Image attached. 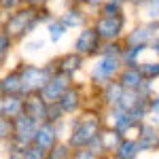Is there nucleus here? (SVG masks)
Wrapping results in <instances>:
<instances>
[{"label": "nucleus", "mask_w": 159, "mask_h": 159, "mask_svg": "<svg viewBox=\"0 0 159 159\" xmlns=\"http://www.w3.org/2000/svg\"><path fill=\"white\" fill-rule=\"evenodd\" d=\"M15 40H13L4 30H0V70L9 66V60H11V53L15 49Z\"/></svg>", "instance_id": "22"}, {"label": "nucleus", "mask_w": 159, "mask_h": 159, "mask_svg": "<svg viewBox=\"0 0 159 159\" xmlns=\"http://www.w3.org/2000/svg\"><path fill=\"white\" fill-rule=\"evenodd\" d=\"M0 115H2V112H0Z\"/></svg>", "instance_id": "41"}, {"label": "nucleus", "mask_w": 159, "mask_h": 159, "mask_svg": "<svg viewBox=\"0 0 159 159\" xmlns=\"http://www.w3.org/2000/svg\"><path fill=\"white\" fill-rule=\"evenodd\" d=\"M104 123H106L104 121V110L98 106H85L76 115H72L68 119V134H66V140L72 147V151L83 147H93L96 151H100L98 134Z\"/></svg>", "instance_id": "1"}, {"label": "nucleus", "mask_w": 159, "mask_h": 159, "mask_svg": "<svg viewBox=\"0 0 159 159\" xmlns=\"http://www.w3.org/2000/svg\"><path fill=\"white\" fill-rule=\"evenodd\" d=\"M19 76H21V91L25 93H32V91H40L43 87L47 85V81L51 79V74L55 72L51 60L47 64H32V61H17L15 64Z\"/></svg>", "instance_id": "3"}, {"label": "nucleus", "mask_w": 159, "mask_h": 159, "mask_svg": "<svg viewBox=\"0 0 159 159\" xmlns=\"http://www.w3.org/2000/svg\"><path fill=\"white\" fill-rule=\"evenodd\" d=\"M13 138V119L0 115V144H7Z\"/></svg>", "instance_id": "27"}, {"label": "nucleus", "mask_w": 159, "mask_h": 159, "mask_svg": "<svg viewBox=\"0 0 159 159\" xmlns=\"http://www.w3.org/2000/svg\"><path fill=\"white\" fill-rule=\"evenodd\" d=\"M47 45H49L47 34H45V36L30 34V36H25L24 40H21V51H24L25 55H34V53H43V51L47 49Z\"/></svg>", "instance_id": "21"}, {"label": "nucleus", "mask_w": 159, "mask_h": 159, "mask_svg": "<svg viewBox=\"0 0 159 159\" xmlns=\"http://www.w3.org/2000/svg\"><path fill=\"white\" fill-rule=\"evenodd\" d=\"M74 81H76V79H72V76H68V74L55 70V72L51 74V79L47 81V85L40 89V96L47 100V102H57V98L72 85Z\"/></svg>", "instance_id": "10"}, {"label": "nucleus", "mask_w": 159, "mask_h": 159, "mask_svg": "<svg viewBox=\"0 0 159 159\" xmlns=\"http://www.w3.org/2000/svg\"><path fill=\"white\" fill-rule=\"evenodd\" d=\"M24 159H47V151L34 142H30L24 147Z\"/></svg>", "instance_id": "29"}, {"label": "nucleus", "mask_w": 159, "mask_h": 159, "mask_svg": "<svg viewBox=\"0 0 159 159\" xmlns=\"http://www.w3.org/2000/svg\"><path fill=\"white\" fill-rule=\"evenodd\" d=\"M159 30V21H142L138 19L125 30L121 43L123 47H151V40Z\"/></svg>", "instance_id": "5"}, {"label": "nucleus", "mask_w": 159, "mask_h": 159, "mask_svg": "<svg viewBox=\"0 0 159 159\" xmlns=\"http://www.w3.org/2000/svg\"><path fill=\"white\" fill-rule=\"evenodd\" d=\"M0 4H2V0H0Z\"/></svg>", "instance_id": "40"}, {"label": "nucleus", "mask_w": 159, "mask_h": 159, "mask_svg": "<svg viewBox=\"0 0 159 159\" xmlns=\"http://www.w3.org/2000/svg\"><path fill=\"white\" fill-rule=\"evenodd\" d=\"M21 4H25V0H2L0 9L4 13H9V11H13V9H17V7H21Z\"/></svg>", "instance_id": "32"}, {"label": "nucleus", "mask_w": 159, "mask_h": 159, "mask_svg": "<svg viewBox=\"0 0 159 159\" xmlns=\"http://www.w3.org/2000/svg\"><path fill=\"white\" fill-rule=\"evenodd\" d=\"M148 51H151V53H155V55H159V30H157V34H155V38L151 40V47H148Z\"/></svg>", "instance_id": "35"}, {"label": "nucleus", "mask_w": 159, "mask_h": 159, "mask_svg": "<svg viewBox=\"0 0 159 159\" xmlns=\"http://www.w3.org/2000/svg\"><path fill=\"white\" fill-rule=\"evenodd\" d=\"M123 68V60L121 55H96L91 57V66H87V81L91 85H104L112 79H117V74L121 72Z\"/></svg>", "instance_id": "4"}, {"label": "nucleus", "mask_w": 159, "mask_h": 159, "mask_svg": "<svg viewBox=\"0 0 159 159\" xmlns=\"http://www.w3.org/2000/svg\"><path fill=\"white\" fill-rule=\"evenodd\" d=\"M51 64H53V68L57 72H64L68 76H72V79H79L87 68V57L81 55L79 51L70 49V51H64L60 55H55V57H51Z\"/></svg>", "instance_id": "6"}, {"label": "nucleus", "mask_w": 159, "mask_h": 159, "mask_svg": "<svg viewBox=\"0 0 159 159\" xmlns=\"http://www.w3.org/2000/svg\"><path fill=\"white\" fill-rule=\"evenodd\" d=\"M104 0H83V7H87L91 13H96L100 9V4H102Z\"/></svg>", "instance_id": "33"}, {"label": "nucleus", "mask_w": 159, "mask_h": 159, "mask_svg": "<svg viewBox=\"0 0 159 159\" xmlns=\"http://www.w3.org/2000/svg\"><path fill=\"white\" fill-rule=\"evenodd\" d=\"M147 121H151L153 125H155V127H159V117H148Z\"/></svg>", "instance_id": "38"}, {"label": "nucleus", "mask_w": 159, "mask_h": 159, "mask_svg": "<svg viewBox=\"0 0 159 159\" xmlns=\"http://www.w3.org/2000/svg\"><path fill=\"white\" fill-rule=\"evenodd\" d=\"M89 9L83 7V4H64V9L57 13V17L61 19V24L66 25L70 32H76L81 30L83 25L91 24V15H89Z\"/></svg>", "instance_id": "8"}, {"label": "nucleus", "mask_w": 159, "mask_h": 159, "mask_svg": "<svg viewBox=\"0 0 159 159\" xmlns=\"http://www.w3.org/2000/svg\"><path fill=\"white\" fill-rule=\"evenodd\" d=\"M148 53V47H123L121 60L123 66H138V61Z\"/></svg>", "instance_id": "23"}, {"label": "nucleus", "mask_w": 159, "mask_h": 159, "mask_svg": "<svg viewBox=\"0 0 159 159\" xmlns=\"http://www.w3.org/2000/svg\"><path fill=\"white\" fill-rule=\"evenodd\" d=\"M47 104H49V102L40 96V91H32V93H25L24 96V112L30 115L32 119H36L38 123L45 121Z\"/></svg>", "instance_id": "14"}, {"label": "nucleus", "mask_w": 159, "mask_h": 159, "mask_svg": "<svg viewBox=\"0 0 159 159\" xmlns=\"http://www.w3.org/2000/svg\"><path fill=\"white\" fill-rule=\"evenodd\" d=\"M0 112L9 119H15L24 112V93H9L0 96Z\"/></svg>", "instance_id": "16"}, {"label": "nucleus", "mask_w": 159, "mask_h": 159, "mask_svg": "<svg viewBox=\"0 0 159 159\" xmlns=\"http://www.w3.org/2000/svg\"><path fill=\"white\" fill-rule=\"evenodd\" d=\"M61 140L60 134H57V129H55V123L51 121H40L36 127V134H34V144H38L40 148H45L47 153H49L51 148L55 147V142Z\"/></svg>", "instance_id": "13"}, {"label": "nucleus", "mask_w": 159, "mask_h": 159, "mask_svg": "<svg viewBox=\"0 0 159 159\" xmlns=\"http://www.w3.org/2000/svg\"><path fill=\"white\" fill-rule=\"evenodd\" d=\"M121 140H123L121 132L115 129V127L108 125V123H104L102 129H100V134H98V148H100V153H102L104 157H112V153L119 148Z\"/></svg>", "instance_id": "12"}, {"label": "nucleus", "mask_w": 159, "mask_h": 159, "mask_svg": "<svg viewBox=\"0 0 159 159\" xmlns=\"http://www.w3.org/2000/svg\"><path fill=\"white\" fill-rule=\"evenodd\" d=\"M47 159H72V147L68 144L66 138L55 142V147L47 153Z\"/></svg>", "instance_id": "25"}, {"label": "nucleus", "mask_w": 159, "mask_h": 159, "mask_svg": "<svg viewBox=\"0 0 159 159\" xmlns=\"http://www.w3.org/2000/svg\"><path fill=\"white\" fill-rule=\"evenodd\" d=\"M123 11H127L125 0H104L96 13H123Z\"/></svg>", "instance_id": "26"}, {"label": "nucleus", "mask_w": 159, "mask_h": 159, "mask_svg": "<svg viewBox=\"0 0 159 159\" xmlns=\"http://www.w3.org/2000/svg\"><path fill=\"white\" fill-rule=\"evenodd\" d=\"M61 4H83V0H64Z\"/></svg>", "instance_id": "37"}, {"label": "nucleus", "mask_w": 159, "mask_h": 159, "mask_svg": "<svg viewBox=\"0 0 159 159\" xmlns=\"http://www.w3.org/2000/svg\"><path fill=\"white\" fill-rule=\"evenodd\" d=\"M117 81L123 85V89H134V91H138V87L142 85L144 76H142L138 66H123L121 72L117 74Z\"/></svg>", "instance_id": "17"}, {"label": "nucleus", "mask_w": 159, "mask_h": 159, "mask_svg": "<svg viewBox=\"0 0 159 159\" xmlns=\"http://www.w3.org/2000/svg\"><path fill=\"white\" fill-rule=\"evenodd\" d=\"M100 157H102V153L96 151L93 147H83L72 151V159H100Z\"/></svg>", "instance_id": "30"}, {"label": "nucleus", "mask_w": 159, "mask_h": 159, "mask_svg": "<svg viewBox=\"0 0 159 159\" xmlns=\"http://www.w3.org/2000/svg\"><path fill=\"white\" fill-rule=\"evenodd\" d=\"M129 9L123 13H93L91 15V25L96 28L98 36L102 40H121L125 30L129 28Z\"/></svg>", "instance_id": "2"}, {"label": "nucleus", "mask_w": 159, "mask_h": 159, "mask_svg": "<svg viewBox=\"0 0 159 159\" xmlns=\"http://www.w3.org/2000/svg\"><path fill=\"white\" fill-rule=\"evenodd\" d=\"M138 68H140V72L147 81H153V83L159 81V55L148 51L147 55L138 61Z\"/></svg>", "instance_id": "20"}, {"label": "nucleus", "mask_w": 159, "mask_h": 159, "mask_svg": "<svg viewBox=\"0 0 159 159\" xmlns=\"http://www.w3.org/2000/svg\"><path fill=\"white\" fill-rule=\"evenodd\" d=\"M134 136L142 148V153H157L159 151V127H155L151 121L140 123Z\"/></svg>", "instance_id": "11"}, {"label": "nucleus", "mask_w": 159, "mask_h": 159, "mask_svg": "<svg viewBox=\"0 0 159 159\" xmlns=\"http://www.w3.org/2000/svg\"><path fill=\"white\" fill-rule=\"evenodd\" d=\"M9 93H24L21 91V76H19L17 66H13L7 72L0 74V96H9Z\"/></svg>", "instance_id": "15"}, {"label": "nucleus", "mask_w": 159, "mask_h": 159, "mask_svg": "<svg viewBox=\"0 0 159 159\" xmlns=\"http://www.w3.org/2000/svg\"><path fill=\"white\" fill-rule=\"evenodd\" d=\"M144 2H148V0H125V4H127V9H129V11H138V9H140V7H142V4H144Z\"/></svg>", "instance_id": "34"}, {"label": "nucleus", "mask_w": 159, "mask_h": 159, "mask_svg": "<svg viewBox=\"0 0 159 159\" xmlns=\"http://www.w3.org/2000/svg\"><path fill=\"white\" fill-rule=\"evenodd\" d=\"M140 155H142V148L138 144L136 136H123L119 148L112 153L115 159H136V157H140Z\"/></svg>", "instance_id": "18"}, {"label": "nucleus", "mask_w": 159, "mask_h": 159, "mask_svg": "<svg viewBox=\"0 0 159 159\" xmlns=\"http://www.w3.org/2000/svg\"><path fill=\"white\" fill-rule=\"evenodd\" d=\"M36 127H38L36 119H32L30 115L21 112V115H17V117L13 119V138L11 140H15V142L21 144V147H25V144H30V142L34 140Z\"/></svg>", "instance_id": "9"}, {"label": "nucleus", "mask_w": 159, "mask_h": 159, "mask_svg": "<svg viewBox=\"0 0 159 159\" xmlns=\"http://www.w3.org/2000/svg\"><path fill=\"white\" fill-rule=\"evenodd\" d=\"M136 13L140 15L142 21H159V0H148V2H144Z\"/></svg>", "instance_id": "24"}, {"label": "nucleus", "mask_w": 159, "mask_h": 159, "mask_svg": "<svg viewBox=\"0 0 159 159\" xmlns=\"http://www.w3.org/2000/svg\"><path fill=\"white\" fill-rule=\"evenodd\" d=\"M2 17H4V11L0 9V24H2Z\"/></svg>", "instance_id": "39"}, {"label": "nucleus", "mask_w": 159, "mask_h": 159, "mask_svg": "<svg viewBox=\"0 0 159 159\" xmlns=\"http://www.w3.org/2000/svg\"><path fill=\"white\" fill-rule=\"evenodd\" d=\"M147 112H148V117H159V91H155V93L147 100Z\"/></svg>", "instance_id": "31"}, {"label": "nucleus", "mask_w": 159, "mask_h": 159, "mask_svg": "<svg viewBox=\"0 0 159 159\" xmlns=\"http://www.w3.org/2000/svg\"><path fill=\"white\" fill-rule=\"evenodd\" d=\"M25 4H30V7H45V4H51V0H25Z\"/></svg>", "instance_id": "36"}, {"label": "nucleus", "mask_w": 159, "mask_h": 159, "mask_svg": "<svg viewBox=\"0 0 159 159\" xmlns=\"http://www.w3.org/2000/svg\"><path fill=\"white\" fill-rule=\"evenodd\" d=\"M68 115L60 108V104L57 102H49L47 104V115H45V121H51V123H57L61 119H66Z\"/></svg>", "instance_id": "28"}, {"label": "nucleus", "mask_w": 159, "mask_h": 159, "mask_svg": "<svg viewBox=\"0 0 159 159\" xmlns=\"http://www.w3.org/2000/svg\"><path fill=\"white\" fill-rule=\"evenodd\" d=\"M100 45H102V38L98 36L96 28L91 24H87V25H83L81 30H76L74 40H72V49L79 51L81 55H85L87 60H91V57L98 55Z\"/></svg>", "instance_id": "7"}, {"label": "nucleus", "mask_w": 159, "mask_h": 159, "mask_svg": "<svg viewBox=\"0 0 159 159\" xmlns=\"http://www.w3.org/2000/svg\"><path fill=\"white\" fill-rule=\"evenodd\" d=\"M68 28L61 24V19L55 15L53 19H49L47 24H45V34H47V38H49V45H60V43H64V38L68 36Z\"/></svg>", "instance_id": "19"}]
</instances>
